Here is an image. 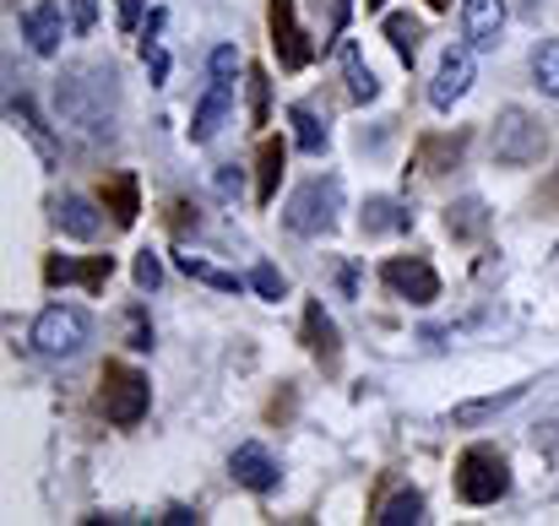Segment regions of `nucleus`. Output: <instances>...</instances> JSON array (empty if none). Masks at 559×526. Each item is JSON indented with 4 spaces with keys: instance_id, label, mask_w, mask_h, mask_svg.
<instances>
[{
    "instance_id": "obj_1",
    "label": "nucleus",
    "mask_w": 559,
    "mask_h": 526,
    "mask_svg": "<svg viewBox=\"0 0 559 526\" xmlns=\"http://www.w3.org/2000/svg\"><path fill=\"white\" fill-rule=\"evenodd\" d=\"M55 104H60V120H71V125H82V131H104L109 136V109H115V71L109 65H71L66 71V82H60V93H55Z\"/></svg>"
},
{
    "instance_id": "obj_2",
    "label": "nucleus",
    "mask_w": 559,
    "mask_h": 526,
    "mask_svg": "<svg viewBox=\"0 0 559 526\" xmlns=\"http://www.w3.org/2000/svg\"><path fill=\"white\" fill-rule=\"evenodd\" d=\"M288 228L294 234H332L337 217H343V179L337 175H316L305 179L294 195H288Z\"/></svg>"
},
{
    "instance_id": "obj_3",
    "label": "nucleus",
    "mask_w": 559,
    "mask_h": 526,
    "mask_svg": "<svg viewBox=\"0 0 559 526\" xmlns=\"http://www.w3.org/2000/svg\"><path fill=\"white\" fill-rule=\"evenodd\" d=\"M456 494H462V505H495V500H506V494H511V467H506V456H500L495 445L462 451V462H456Z\"/></svg>"
},
{
    "instance_id": "obj_4",
    "label": "nucleus",
    "mask_w": 559,
    "mask_h": 526,
    "mask_svg": "<svg viewBox=\"0 0 559 526\" xmlns=\"http://www.w3.org/2000/svg\"><path fill=\"white\" fill-rule=\"evenodd\" d=\"M489 147H495V164H506V169H527V164L544 158L549 131H544V120H533L527 109H500Z\"/></svg>"
},
{
    "instance_id": "obj_5",
    "label": "nucleus",
    "mask_w": 559,
    "mask_h": 526,
    "mask_svg": "<svg viewBox=\"0 0 559 526\" xmlns=\"http://www.w3.org/2000/svg\"><path fill=\"white\" fill-rule=\"evenodd\" d=\"M98 402H104V418H109V423L131 429V423L147 418L153 385H147V374H136L131 363H104V391H98Z\"/></svg>"
},
{
    "instance_id": "obj_6",
    "label": "nucleus",
    "mask_w": 559,
    "mask_h": 526,
    "mask_svg": "<svg viewBox=\"0 0 559 526\" xmlns=\"http://www.w3.org/2000/svg\"><path fill=\"white\" fill-rule=\"evenodd\" d=\"M93 337V321L76 310V304H49L38 321H33V348L44 358H76Z\"/></svg>"
},
{
    "instance_id": "obj_7",
    "label": "nucleus",
    "mask_w": 559,
    "mask_h": 526,
    "mask_svg": "<svg viewBox=\"0 0 559 526\" xmlns=\"http://www.w3.org/2000/svg\"><path fill=\"white\" fill-rule=\"evenodd\" d=\"M380 277H385V288H391L396 299H407V304H435V299H440V277H435V266L418 261V255H396V261H385Z\"/></svg>"
},
{
    "instance_id": "obj_8",
    "label": "nucleus",
    "mask_w": 559,
    "mask_h": 526,
    "mask_svg": "<svg viewBox=\"0 0 559 526\" xmlns=\"http://www.w3.org/2000/svg\"><path fill=\"white\" fill-rule=\"evenodd\" d=\"M272 49H277V65L283 71H305L316 60V44L305 38L294 0H272Z\"/></svg>"
},
{
    "instance_id": "obj_9",
    "label": "nucleus",
    "mask_w": 559,
    "mask_h": 526,
    "mask_svg": "<svg viewBox=\"0 0 559 526\" xmlns=\"http://www.w3.org/2000/svg\"><path fill=\"white\" fill-rule=\"evenodd\" d=\"M473 76H478L473 49H445V55H440V71H435V82H429V104H435V109H451L456 98H467Z\"/></svg>"
},
{
    "instance_id": "obj_10",
    "label": "nucleus",
    "mask_w": 559,
    "mask_h": 526,
    "mask_svg": "<svg viewBox=\"0 0 559 526\" xmlns=\"http://www.w3.org/2000/svg\"><path fill=\"white\" fill-rule=\"evenodd\" d=\"M234 115V82L228 76H212V87H206V98L195 104V115H190V142L195 147H206L217 131H223V120Z\"/></svg>"
},
{
    "instance_id": "obj_11",
    "label": "nucleus",
    "mask_w": 559,
    "mask_h": 526,
    "mask_svg": "<svg viewBox=\"0 0 559 526\" xmlns=\"http://www.w3.org/2000/svg\"><path fill=\"white\" fill-rule=\"evenodd\" d=\"M228 473H234V483H245L250 494H272L277 489V462L266 456V445H234V456H228Z\"/></svg>"
},
{
    "instance_id": "obj_12",
    "label": "nucleus",
    "mask_w": 559,
    "mask_h": 526,
    "mask_svg": "<svg viewBox=\"0 0 559 526\" xmlns=\"http://www.w3.org/2000/svg\"><path fill=\"white\" fill-rule=\"evenodd\" d=\"M462 33L473 49H495L506 33V0H467L462 5Z\"/></svg>"
},
{
    "instance_id": "obj_13",
    "label": "nucleus",
    "mask_w": 559,
    "mask_h": 526,
    "mask_svg": "<svg viewBox=\"0 0 559 526\" xmlns=\"http://www.w3.org/2000/svg\"><path fill=\"white\" fill-rule=\"evenodd\" d=\"M44 277H49V283H87V288H104V283L115 277V255H93V261L49 255V261H44Z\"/></svg>"
},
{
    "instance_id": "obj_14",
    "label": "nucleus",
    "mask_w": 559,
    "mask_h": 526,
    "mask_svg": "<svg viewBox=\"0 0 559 526\" xmlns=\"http://www.w3.org/2000/svg\"><path fill=\"white\" fill-rule=\"evenodd\" d=\"M22 33L33 44V55H55L60 49V5L55 0H38L22 11Z\"/></svg>"
},
{
    "instance_id": "obj_15",
    "label": "nucleus",
    "mask_w": 559,
    "mask_h": 526,
    "mask_svg": "<svg viewBox=\"0 0 559 526\" xmlns=\"http://www.w3.org/2000/svg\"><path fill=\"white\" fill-rule=\"evenodd\" d=\"M5 115H11V125H16V131H22V136L33 142V153H38V158H44V164L55 169V164H60V142H55V136L44 131L38 109H33L27 98H11V104H5Z\"/></svg>"
},
{
    "instance_id": "obj_16",
    "label": "nucleus",
    "mask_w": 559,
    "mask_h": 526,
    "mask_svg": "<svg viewBox=\"0 0 559 526\" xmlns=\"http://www.w3.org/2000/svg\"><path fill=\"white\" fill-rule=\"evenodd\" d=\"M527 396V385H506V391H495V396H478V402H462V407H451V429H473V423H484V418H495V413H506V407H516Z\"/></svg>"
},
{
    "instance_id": "obj_17",
    "label": "nucleus",
    "mask_w": 559,
    "mask_h": 526,
    "mask_svg": "<svg viewBox=\"0 0 559 526\" xmlns=\"http://www.w3.org/2000/svg\"><path fill=\"white\" fill-rule=\"evenodd\" d=\"M305 343H310V352L332 369L337 363V326H332V315H326V304L316 299V304H305Z\"/></svg>"
},
{
    "instance_id": "obj_18",
    "label": "nucleus",
    "mask_w": 559,
    "mask_h": 526,
    "mask_svg": "<svg viewBox=\"0 0 559 526\" xmlns=\"http://www.w3.org/2000/svg\"><path fill=\"white\" fill-rule=\"evenodd\" d=\"M104 212L120 223V228H131L136 223V212H142V195H136V175H115L104 179Z\"/></svg>"
},
{
    "instance_id": "obj_19",
    "label": "nucleus",
    "mask_w": 559,
    "mask_h": 526,
    "mask_svg": "<svg viewBox=\"0 0 559 526\" xmlns=\"http://www.w3.org/2000/svg\"><path fill=\"white\" fill-rule=\"evenodd\" d=\"M365 234H407L413 228V212L402 206V201H391V195H374V201H365Z\"/></svg>"
},
{
    "instance_id": "obj_20",
    "label": "nucleus",
    "mask_w": 559,
    "mask_h": 526,
    "mask_svg": "<svg viewBox=\"0 0 559 526\" xmlns=\"http://www.w3.org/2000/svg\"><path fill=\"white\" fill-rule=\"evenodd\" d=\"M55 223H60V234H71V239H93V234H98V212H93V201H82V195H60V201H55Z\"/></svg>"
},
{
    "instance_id": "obj_21",
    "label": "nucleus",
    "mask_w": 559,
    "mask_h": 526,
    "mask_svg": "<svg viewBox=\"0 0 559 526\" xmlns=\"http://www.w3.org/2000/svg\"><path fill=\"white\" fill-rule=\"evenodd\" d=\"M283 142H261V158H255V201L272 206L277 201V179H283Z\"/></svg>"
},
{
    "instance_id": "obj_22",
    "label": "nucleus",
    "mask_w": 559,
    "mask_h": 526,
    "mask_svg": "<svg viewBox=\"0 0 559 526\" xmlns=\"http://www.w3.org/2000/svg\"><path fill=\"white\" fill-rule=\"evenodd\" d=\"M343 76H348V98H354V104H374L380 82L370 76V65H365L359 44H343Z\"/></svg>"
},
{
    "instance_id": "obj_23",
    "label": "nucleus",
    "mask_w": 559,
    "mask_h": 526,
    "mask_svg": "<svg viewBox=\"0 0 559 526\" xmlns=\"http://www.w3.org/2000/svg\"><path fill=\"white\" fill-rule=\"evenodd\" d=\"M374 522H380V526H413V522H424V494H418V489H396L391 500H380Z\"/></svg>"
},
{
    "instance_id": "obj_24",
    "label": "nucleus",
    "mask_w": 559,
    "mask_h": 526,
    "mask_svg": "<svg viewBox=\"0 0 559 526\" xmlns=\"http://www.w3.org/2000/svg\"><path fill=\"white\" fill-rule=\"evenodd\" d=\"M288 125H294L299 153H310V158H321V153H326V125H321L305 104H294V109H288Z\"/></svg>"
},
{
    "instance_id": "obj_25",
    "label": "nucleus",
    "mask_w": 559,
    "mask_h": 526,
    "mask_svg": "<svg viewBox=\"0 0 559 526\" xmlns=\"http://www.w3.org/2000/svg\"><path fill=\"white\" fill-rule=\"evenodd\" d=\"M180 272H186L190 283H206V288H217V294H239V288H245L234 272H223V266H206L201 255H180Z\"/></svg>"
},
{
    "instance_id": "obj_26",
    "label": "nucleus",
    "mask_w": 559,
    "mask_h": 526,
    "mask_svg": "<svg viewBox=\"0 0 559 526\" xmlns=\"http://www.w3.org/2000/svg\"><path fill=\"white\" fill-rule=\"evenodd\" d=\"M533 82H538L549 98H559V38H544V44L533 49Z\"/></svg>"
},
{
    "instance_id": "obj_27",
    "label": "nucleus",
    "mask_w": 559,
    "mask_h": 526,
    "mask_svg": "<svg viewBox=\"0 0 559 526\" xmlns=\"http://www.w3.org/2000/svg\"><path fill=\"white\" fill-rule=\"evenodd\" d=\"M385 38H391V49H396V55H402V60L413 65V55H418V38H424V27H418L413 16H402V11H396V16H385Z\"/></svg>"
},
{
    "instance_id": "obj_28",
    "label": "nucleus",
    "mask_w": 559,
    "mask_h": 526,
    "mask_svg": "<svg viewBox=\"0 0 559 526\" xmlns=\"http://www.w3.org/2000/svg\"><path fill=\"white\" fill-rule=\"evenodd\" d=\"M484 223H489V217H484V201H473V195H467V201H456V206L445 212V228H451L456 239H473V234H484Z\"/></svg>"
},
{
    "instance_id": "obj_29",
    "label": "nucleus",
    "mask_w": 559,
    "mask_h": 526,
    "mask_svg": "<svg viewBox=\"0 0 559 526\" xmlns=\"http://www.w3.org/2000/svg\"><path fill=\"white\" fill-rule=\"evenodd\" d=\"M158 27H164V11H153V22H147V38H142V60H147L153 82H164V76H169V55H164V44H158Z\"/></svg>"
},
{
    "instance_id": "obj_30",
    "label": "nucleus",
    "mask_w": 559,
    "mask_h": 526,
    "mask_svg": "<svg viewBox=\"0 0 559 526\" xmlns=\"http://www.w3.org/2000/svg\"><path fill=\"white\" fill-rule=\"evenodd\" d=\"M250 288H255L261 299H283V294H288V277H283L277 266H255V272H250Z\"/></svg>"
},
{
    "instance_id": "obj_31",
    "label": "nucleus",
    "mask_w": 559,
    "mask_h": 526,
    "mask_svg": "<svg viewBox=\"0 0 559 526\" xmlns=\"http://www.w3.org/2000/svg\"><path fill=\"white\" fill-rule=\"evenodd\" d=\"M266 87H272V82H266V71H261V65H250V120H255V125H266Z\"/></svg>"
},
{
    "instance_id": "obj_32",
    "label": "nucleus",
    "mask_w": 559,
    "mask_h": 526,
    "mask_svg": "<svg viewBox=\"0 0 559 526\" xmlns=\"http://www.w3.org/2000/svg\"><path fill=\"white\" fill-rule=\"evenodd\" d=\"M131 272H136V283H142V288H158V283H164V266H158V255H153V250H142Z\"/></svg>"
},
{
    "instance_id": "obj_33",
    "label": "nucleus",
    "mask_w": 559,
    "mask_h": 526,
    "mask_svg": "<svg viewBox=\"0 0 559 526\" xmlns=\"http://www.w3.org/2000/svg\"><path fill=\"white\" fill-rule=\"evenodd\" d=\"M93 22H98V0H71V27L87 38L93 33Z\"/></svg>"
},
{
    "instance_id": "obj_34",
    "label": "nucleus",
    "mask_w": 559,
    "mask_h": 526,
    "mask_svg": "<svg viewBox=\"0 0 559 526\" xmlns=\"http://www.w3.org/2000/svg\"><path fill=\"white\" fill-rule=\"evenodd\" d=\"M126 348H136V352L153 348V326L142 321V310H131V343H126Z\"/></svg>"
},
{
    "instance_id": "obj_35",
    "label": "nucleus",
    "mask_w": 559,
    "mask_h": 526,
    "mask_svg": "<svg viewBox=\"0 0 559 526\" xmlns=\"http://www.w3.org/2000/svg\"><path fill=\"white\" fill-rule=\"evenodd\" d=\"M234 71H239V55L223 44V49H212V76H228L234 82Z\"/></svg>"
},
{
    "instance_id": "obj_36",
    "label": "nucleus",
    "mask_w": 559,
    "mask_h": 526,
    "mask_svg": "<svg viewBox=\"0 0 559 526\" xmlns=\"http://www.w3.org/2000/svg\"><path fill=\"white\" fill-rule=\"evenodd\" d=\"M115 5H120V27L131 33V27L142 22V0H115Z\"/></svg>"
},
{
    "instance_id": "obj_37",
    "label": "nucleus",
    "mask_w": 559,
    "mask_h": 526,
    "mask_svg": "<svg viewBox=\"0 0 559 526\" xmlns=\"http://www.w3.org/2000/svg\"><path fill=\"white\" fill-rule=\"evenodd\" d=\"M234 184H239V169H234V164H228V169H223V175H217V190H234Z\"/></svg>"
},
{
    "instance_id": "obj_38",
    "label": "nucleus",
    "mask_w": 559,
    "mask_h": 526,
    "mask_svg": "<svg viewBox=\"0 0 559 526\" xmlns=\"http://www.w3.org/2000/svg\"><path fill=\"white\" fill-rule=\"evenodd\" d=\"M164 522H169V526H186V522H195V511H186V505H180V511H169Z\"/></svg>"
},
{
    "instance_id": "obj_39",
    "label": "nucleus",
    "mask_w": 559,
    "mask_h": 526,
    "mask_svg": "<svg viewBox=\"0 0 559 526\" xmlns=\"http://www.w3.org/2000/svg\"><path fill=\"white\" fill-rule=\"evenodd\" d=\"M445 5H451V0H429V11H445Z\"/></svg>"
},
{
    "instance_id": "obj_40",
    "label": "nucleus",
    "mask_w": 559,
    "mask_h": 526,
    "mask_svg": "<svg viewBox=\"0 0 559 526\" xmlns=\"http://www.w3.org/2000/svg\"><path fill=\"white\" fill-rule=\"evenodd\" d=\"M380 5H385V0H365V11H380Z\"/></svg>"
}]
</instances>
